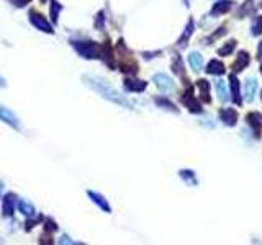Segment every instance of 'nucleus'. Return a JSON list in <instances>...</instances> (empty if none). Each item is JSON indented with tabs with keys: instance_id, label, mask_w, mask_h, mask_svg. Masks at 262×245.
<instances>
[{
	"instance_id": "nucleus-24",
	"label": "nucleus",
	"mask_w": 262,
	"mask_h": 245,
	"mask_svg": "<svg viewBox=\"0 0 262 245\" xmlns=\"http://www.w3.org/2000/svg\"><path fill=\"white\" fill-rule=\"evenodd\" d=\"M179 175H180L182 178H184V180H185V183H187V185H190V187H192V185H193V187H195V185H196V178H195V173H193V172H190V170H180V172H179Z\"/></svg>"
},
{
	"instance_id": "nucleus-10",
	"label": "nucleus",
	"mask_w": 262,
	"mask_h": 245,
	"mask_svg": "<svg viewBox=\"0 0 262 245\" xmlns=\"http://www.w3.org/2000/svg\"><path fill=\"white\" fill-rule=\"evenodd\" d=\"M257 92V80L254 77H249L244 84V95H246V101L251 103L254 100V95Z\"/></svg>"
},
{
	"instance_id": "nucleus-31",
	"label": "nucleus",
	"mask_w": 262,
	"mask_h": 245,
	"mask_svg": "<svg viewBox=\"0 0 262 245\" xmlns=\"http://www.w3.org/2000/svg\"><path fill=\"white\" fill-rule=\"evenodd\" d=\"M0 87H5V79L0 77Z\"/></svg>"
},
{
	"instance_id": "nucleus-8",
	"label": "nucleus",
	"mask_w": 262,
	"mask_h": 245,
	"mask_svg": "<svg viewBox=\"0 0 262 245\" xmlns=\"http://www.w3.org/2000/svg\"><path fill=\"white\" fill-rule=\"evenodd\" d=\"M0 120L5 121V123H9L12 128H15L18 129L20 128V121H18V118L12 113V111L9 108H5V107H0Z\"/></svg>"
},
{
	"instance_id": "nucleus-34",
	"label": "nucleus",
	"mask_w": 262,
	"mask_h": 245,
	"mask_svg": "<svg viewBox=\"0 0 262 245\" xmlns=\"http://www.w3.org/2000/svg\"><path fill=\"white\" fill-rule=\"evenodd\" d=\"M41 2H46V0H41Z\"/></svg>"
},
{
	"instance_id": "nucleus-27",
	"label": "nucleus",
	"mask_w": 262,
	"mask_h": 245,
	"mask_svg": "<svg viewBox=\"0 0 262 245\" xmlns=\"http://www.w3.org/2000/svg\"><path fill=\"white\" fill-rule=\"evenodd\" d=\"M252 34L254 36L262 34V15H260V17H257V20L254 21V25H252Z\"/></svg>"
},
{
	"instance_id": "nucleus-3",
	"label": "nucleus",
	"mask_w": 262,
	"mask_h": 245,
	"mask_svg": "<svg viewBox=\"0 0 262 245\" xmlns=\"http://www.w3.org/2000/svg\"><path fill=\"white\" fill-rule=\"evenodd\" d=\"M180 100L188 108V111H192V113H202V105H200V101L195 98L193 87H188L187 90L184 92V95H182Z\"/></svg>"
},
{
	"instance_id": "nucleus-19",
	"label": "nucleus",
	"mask_w": 262,
	"mask_h": 245,
	"mask_svg": "<svg viewBox=\"0 0 262 245\" xmlns=\"http://www.w3.org/2000/svg\"><path fill=\"white\" fill-rule=\"evenodd\" d=\"M17 206H18V209L21 214H25V216H35V206L31 203H28L25 201V199H18L17 201Z\"/></svg>"
},
{
	"instance_id": "nucleus-17",
	"label": "nucleus",
	"mask_w": 262,
	"mask_h": 245,
	"mask_svg": "<svg viewBox=\"0 0 262 245\" xmlns=\"http://www.w3.org/2000/svg\"><path fill=\"white\" fill-rule=\"evenodd\" d=\"M89 196L92 198V201L93 203H97L102 209H104L105 213H110L112 211V207H110V204H108V201L107 199L102 196V195H99V193H93V191H89Z\"/></svg>"
},
{
	"instance_id": "nucleus-13",
	"label": "nucleus",
	"mask_w": 262,
	"mask_h": 245,
	"mask_svg": "<svg viewBox=\"0 0 262 245\" xmlns=\"http://www.w3.org/2000/svg\"><path fill=\"white\" fill-rule=\"evenodd\" d=\"M247 123H249V126L257 132V137H259V132H260V128H262V115L257 113V111H252V113H249L246 116Z\"/></svg>"
},
{
	"instance_id": "nucleus-25",
	"label": "nucleus",
	"mask_w": 262,
	"mask_h": 245,
	"mask_svg": "<svg viewBox=\"0 0 262 245\" xmlns=\"http://www.w3.org/2000/svg\"><path fill=\"white\" fill-rule=\"evenodd\" d=\"M59 10H61V4L53 0L51 2V18H53L54 23H57V17H59Z\"/></svg>"
},
{
	"instance_id": "nucleus-26",
	"label": "nucleus",
	"mask_w": 262,
	"mask_h": 245,
	"mask_svg": "<svg viewBox=\"0 0 262 245\" xmlns=\"http://www.w3.org/2000/svg\"><path fill=\"white\" fill-rule=\"evenodd\" d=\"M159 107H162V108H167V110H171V111H174V113H177V108L172 105V103L169 101V100H166V98H161V96H157V98L154 100Z\"/></svg>"
},
{
	"instance_id": "nucleus-28",
	"label": "nucleus",
	"mask_w": 262,
	"mask_h": 245,
	"mask_svg": "<svg viewBox=\"0 0 262 245\" xmlns=\"http://www.w3.org/2000/svg\"><path fill=\"white\" fill-rule=\"evenodd\" d=\"M249 12H252V0H247V2L241 7V10H239V17H243V13L247 15Z\"/></svg>"
},
{
	"instance_id": "nucleus-7",
	"label": "nucleus",
	"mask_w": 262,
	"mask_h": 245,
	"mask_svg": "<svg viewBox=\"0 0 262 245\" xmlns=\"http://www.w3.org/2000/svg\"><path fill=\"white\" fill-rule=\"evenodd\" d=\"M230 88H231V95H233V100L236 101V105H241L243 100H241V84H239L238 77L233 74L230 76Z\"/></svg>"
},
{
	"instance_id": "nucleus-33",
	"label": "nucleus",
	"mask_w": 262,
	"mask_h": 245,
	"mask_svg": "<svg viewBox=\"0 0 262 245\" xmlns=\"http://www.w3.org/2000/svg\"><path fill=\"white\" fill-rule=\"evenodd\" d=\"M260 74H262V65H260Z\"/></svg>"
},
{
	"instance_id": "nucleus-22",
	"label": "nucleus",
	"mask_w": 262,
	"mask_h": 245,
	"mask_svg": "<svg viewBox=\"0 0 262 245\" xmlns=\"http://www.w3.org/2000/svg\"><path fill=\"white\" fill-rule=\"evenodd\" d=\"M193 28H195V23H193V20H190V21H188V23H187L185 31H184V34H182V38L179 40V43H177V44H180V46H185L187 41H188V38H190L192 33H193Z\"/></svg>"
},
{
	"instance_id": "nucleus-18",
	"label": "nucleus",
	"mask_w": 262,
	"mask_h": 245,
	"mask_svg": "<svg viewBox=\"0 0 262 245\" xmlns=\"http://www.w3.org/2000/svg\"><path fill=\"white\" fill-rule=\"evenodd\" d=\"M196 85H199V88H200L202 100L205 101V103H210V101H212V98H210V84H208V80L200 79L199 82H196Z\"/></svg>"
},
{
	"instance_id": "nucleus-21",
	"label": "nucleus",
	"mask_w": 262,
	"mask_h": 245,
	"mask_svg": "<svg viewBox=\"0 0 262 245\" xmlns=\"http://www.w3.org/2000/svg\"><path fill=\"white\" fill-rule=\"evenodd\" d=\"M215 88H216V93H218V98H220V101H228V92H226V85H224L223 80H218L215 84Z\"/></svg>"
},
{
	"instance_id": "nucleus-29",
	"label": "nucleus",
	"mask_w": 262,
	"mask_h": 245,
	"mask_svg": "<svg viewBox=\"0 0 262 245\" xmlns=\"http://www.w3.org/2000/svg\"><path fill=\"white\" fill-rule=\"evenodd\" d=\"M10 2L15 5V7H26L31 0H10Z\"/></svg>"
},
{
	"instance_id": "nucleus-30",
	"label": "nucleus",
	"mask_w": 262,
	"mask_h": 245,
	"mask_svg": "<svg viewBox=\"0 0 262 245\" xmlns=\"http://www.w3.org/2000/svg\"><path fill=\"white\" fill-rule=\"evenodd\" d=\"M257 57L262 59V41L259 43V48H257Z\"/></svg>"
},
{
	"instance_id": "nucleus-9",
	"label": "nucleus",
	"mask_w": 262,
	"mask_h": 245,
	"mask_svg": "<svg viewBox=\"0 0 262 245\" xmlns=\"http://www.w3.org/2000/svg\"><path fill=\"white\" fill-rule=\"evenodd\" d=\"M247 64H249V54H247L246 51H241V53L238 54L236 61L233 62L231 71L235 72V74H238V72H241L244 67H247Z\"/></svg>"
},
{
	"instance_id": "nucleus-12",
	"label": "nucleus",
	"mask_w": 262,
	"mask_h": 245,
	"mask_svg": "<svg viewBox=\"0 0 262 245\" xmlns=\"http://www.w3.org/2000/svg\"><path fill=\"white\" fill-rule=\"evenodd\" d=\"M148 84L144 80H136V79H126L125 80V90L128 92H144L146 90Z\"/></svg>"
},
{
	"instance_id": "nucleus-6",
	"label": "nucleus",
	"mask_w": 262,
	"mask_h": 245,
	"mask_svg": "<svg viewBox=\"0 0 262 245\" xmlns=\"http://www.w3.org/2000/svg\"><path fill=\"white\" fill-rule=\"evenodd\" d=\"M218 115H220V120L226 126H235L238 121V111L233 108H221L218 111Z\"/></svg>"
},
{
	"instance_id": "nucleus-32",
	"label": "nucleus",
	"mask_w": 262,
	"mask_h": 245,
	"mask_svg": "<svg viewBox=\"0 0 262 245\" xmlns=\"http://www.w3.org/2000/svg\"><path fill=\"white\" fill-rule=\"evenodd\" d=\"M2 187H4V185H2V182H0V193H2Z\"/></svg>"
},
{
	"instance_id": "nucleus-1",
	"label": "nucleus",
	"mask_w": 262,
	"mask_h": 245,
	"mask_svg": "<svg viewBox=\"0 0 262 245\" xmlns=\"http://www.w3.org/2000/svg\"><path fill=\"white\" fill-rule=\"evenodd\" d=\"M84 84L89 85L92 90H95L99 95L104 96V98L116 103V105L125 107V108H133V105H131V103L125 98V96H123L118 90H115L112 85H108L104 79L93 77V76H84Z\"/></svg>"
},
{
	"instance_id": "nucleus-16",
	"label": "nucleus",
	"mask_w": 262,
	"mask_h": 245,
	"mask_svg": "<svg viewBox=\"0 0 262 245\" xmlns=\"http://www.w3.org/2000/svg\"><path fill=\"white\" fill-rule=\"evenodd\" d=\"M188 65L195 71V72H199L202 71L203 67V57L200 53H190L188 54Z\"/></svg>"
},
{
	"instance_id": "nucleus-5",
	"label": "nucleus",
	"mask_w": 262,
	"mask_h": 245,
	"mask_svg": "<svg viewBox=\"0 0 262 245\" xmlns=\"http://www.w3.org/2000/svg\"><path fill=\"white\" fill-rule=\"evenodd\" d=\"M152 82H154L159 90H162L166 93H169V92L174 90V82H172L171 77H167L166 74H156V76L152 77Z\"/></svg>"
},
{
	"instance_id": "nucleus-2",
	"label": "nucleus",
	"mask_w": 262,
	"mask_h": 245,
	"mask_svg": "<svg viewBox=\"0 0 262 245\" xmlns=\"http://www.w3.org/2000/svg\"><path fill=\"white\" fill-rule=\"evenodd\" d=\"M72 48L85 59H99L102 54V48L93 41H72Z\"/></svg>"
},
{
	"instance_id": "nucleus-11",
	"label": "nucleus",
	"mask_w": 262,
	"mask_h": 245,
	"mask_svg": "<svg viewBox=\"0 0 262 245\" xmlns=\"http://www.w3.org/2000/svg\"><path fill=\"white\" fill-rule=\"evenodd\" d=\"M231 9H233V2H230V0H218V2L213 5V9L210 10V15H212V17H216V15L228 13Z\"/></svg>"
},
{
	"instance_id": "nucleus-15",
	"label": "nucleus",
	"mask_w": 262,
	"mask_h": 245,
	"mask_svg": "<svg viewBox=\"0 0 262 245\" xmlns=\"http://www.w3.org/2000/svg\"><path fill=\"white\" fill-rule=\"evenodd\" d=\"M207 72L212 74V76H223V74H224V65H223L221 61H218V59H213V61L208 62Z\"/></svg>"
},
{
	"instance_id": "nucleus-23",
	"label": "nucleus",
	"mask_w": 262,
	"mask_h": 245,
	"mask_svg": "<svg viewBox=\"0 0 262 245\" xmlns=\"http://www.w3.org/2000/svg\"><path fill=\"white\" fill-rule=\"evenodd\" d=\"M235 48H236V41L231 40V41H228L226 44H224V46H221L220 49H218V54H220V56H231V53L235 51Z\"/></svg>"
},
{
	"instance_id": "nucleus-20",
	"label": "nucleus",
	"mask_w": 262,
	"mask_h": 245,
	"mask_svg": "<svg viewBox=\"0 0 262 245\" xmlns=\"http://www.w3.org/2000/svg\"><path fill=\"white\" fill-rule=\"evenodd\" d=\"M172 71L174 74H177L179 77L185 79V71H184V62H182L180 56H174L172 57Z\"/></svg>"
},
{
	"instance_id": "nucleus-14",
	"label": "nucleus",
	"mask_w": 262,
	"mask_h": 245,
	"mask_svg": "<svg viewBox=\"0 0 262 245\" xmlns=\"http://www.w3.org/2000/svg\"><path fill=\"white\" fill-rule=\"evenodd\" d=\"M15 204L17 201L13 199V195H7L4 198V206H2V211H4V216L5 218H10L13 211H15Z\"/></svg>"
},
{
	"instance_id": "nucleus-4",
	"label": "nucleus",
	"mask_w": 262,
	"mask_h": 245,
	"mask_svg": "<svg viewBox=\"0 0 262 245\" xmlns=\"http://www.w3.org/2000/svg\"><path fill=\"white\" fill-rule=\"evenodd\" d=\"M30 21H31V25L35 28H38L40 31H45V33H53V28H51V25L48 23V20L43 17L41 13L38 12H31L30 13Z\"/></svg>"
}]
</instances>
